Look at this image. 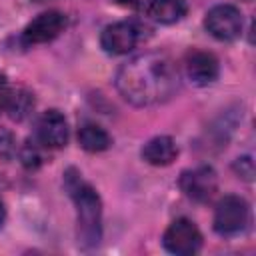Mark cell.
Returning <instances> with one entry per match:
<instances>
[{
    "label": "cell",
    "mask_w": 256,
    "mask_h": 256,
    "mask_svg": "<svg viewBox=\"0 0 256 256\" xmlns=\"http://www.w3.org/2000/svg\"><path fill=\"white\" fill-rule=\"evenodd\" d=\"M4 220H6V208H4V204H2V200H0V226L4 224Z\"/></svg>",
    "instance_id": "d6986e66"
},
{
    "label": "cell",
    "mask_w": 256,
    "mask_h": 256,
    "mask_svg": "<svg viewBox=\"0 0 256 256\" xmlns=\"http://www.w3.org/2000/svg\"><path fill=\"white\" fill-rule=\"evenodd\" d=\"M162 244L170 254L190 256L202 248V234L192 220L178 218L166 228L162 236Z\"/></svg>",
    "instance_id": "277c9868"
},
{
    "label": "cell",
    "mask_w": 256,
    "mask_h": 256,
    "mask_svg": "<svg viewBox=\"0 0 256 256\" xmlns=\"http://www.w3.org/2000/svg\"><path fill=\"white\" fill-rule=\"evenodd\" d=\"M178 186L190 200L208 202L218 190V176L212 166H196L180 174Z\"/></svg>",
    "instance_id": "52a82bcc"
},
{
    "label": "cell",
    "mask_w": 256,
    "mask_h": 256,
    "mask_svg": "<svg viewBox=\"0 0 256 256\" xmlns=\"http://www.w3.org/2000/svg\"><path fill=\"white\" fill-rule=\"evenodd\" d=\"M140 154H142V160L152 166H168L176 160L178 146L170 136H154L142 146Z\"/></svg>",
    "instance_id": "8fae6325"
},
{
    "label": "cell",
    "mask_w": 256,
    "mask_h": 256,
    "mask_svg": "<svg viewBox=\"0 0 256 256\" xmlns=\"http://www.w3.org/2000/svg\"><path fill=\"white\" fill-rule=\"evenodd\" d=\"M250 222V208L248 202L240 196L228 194L222 200H218L214 208V230L220 236H234L242 232Z\"/></svg>",
    "instance_id": "3957f363"
},
{
    "label": "cell",
    "mask_w": 256,
    "mask_h": 256,
    "mask_svg": "<svg viewBox=\"0 0 256 256\" xmlns=\"http://www.w3.org/2000/svg\"><path fill=\"white\" fill-rule=\"evenodd\" d=\"M78 144L86 152H104L112 144V136L98 124H84L78 130Z\"/></svg>",
    "instance_id": "4fadbf2b"
},
{
    "label": "cell",
    "mask_w": 256,
    "mask_h": 256,
    "mask_svg": "<svg viewBox=\"0 0 256 256\" xmlns=\"http://www.w3.org/2000/svg\"><path fill=\"white\" fill-rule=\"evenodd\" d=\"M114 82L126 102L134 106H156L174 96L180 74L168 54L142 52L118 68Z\"/></svg>",
    "instance_id": "6da1fadb"
},
{
    "label": "cell",
    "mask_w": 256,
    "mask_h": 256,
    "mask_svg": "<svg viewBox=\"0 0 256 256\" xmlns=\"http://www.w3.org/2000/svg\"><path fill=\"white\" fill-rule=\"evenodd\" d=\"M204 26L210 32V36H214L220 42H232L242 34V14L236 6L232 4H218L214 8H210L206 12L204 18Z\"/></svg>",
    "instance_id": "5b68a950"
},
{
    "label": "cell",
    "mask_w": 256,
    "mask_h": 256,
    "mask_svg": "<svg viewBox=\"0 0 256 256\" xmlns=\"http://www.w3.org/2000/svg\"><path fill=\"white\" fill-rule=\"evenodd\" d=\"M66 28V16L58 10H48L30 20L22 32L26 44H44L60 36Z\"/></svg>",
    "instance_id": "ba28073f"
},
{
    "label": "cell",
    "mask_w": 256,
    "mask_h": 256,
    "mask_svg": "<svg viewBox=\"0 0 256 256\" xmlns=\"http://www.w3.org/2000/svg\"><path fill=\"white\" fill-rule=\"evenodd\" d=\"M16 152V142H14V136L0 126V156L2 158H12V154Z\"/></svg>",
    "instance_id": "9a60e30c"
},
{
    "label": "cell",
    "mask_w": 256,
    "mask_h": 256,
    "mask_svg": "<svg viewBox=\"0 0 256 256\" xmlns=\"http://www.w3.org/2000/svg\"><path fill=\"white\" fill-rule=\"evenodd\" d=\"M142 40V26L132 20H120L114 24H108L100 34V44L104 52L112 56L128 54L136 44Z\"/></svg>",
    "instance_id": "8992f818"
},
{
    "label": "cell",
    "mask_w": 256,
    "mask_h": 256,
    "mask_svg": "<svg viewBox=\"0 0 256 256\" xmlns=\"http://www.w3.org/2000/svg\"><path fill=\"white\" fill-rule=\"evenodd\" d=\"M32 108H34V96H32V92H28L26 88H12L4 112H8V116L12 120L20 122V120H24L30 114Z\"/></svg>",
    "instance_id": "5bb4252c"
},
{
    "label": "cell",
    "mask_w": 256,
    "mask_h": 256,
    "mask_svg": "<svg viewBox=\"0 0 256 256\" xmlns=\"http://www.w3.org/2000/svg\"><path fill=\"white\" fill-rule=\"evenodd\" d=\"M184 68H186V76L196 86H208L220 74L218 58L212 52L198 50V48H192V50L186 52V56H184Z\"/></svg>",
    "instance_id": "9c48e42d"
},
{
    "label": "cell",
    "mask_w": 256,
    "mask_h": 256,
    "mask_svg": "<svg viewBox=\"0 0 256 256\" xmlns=\"http://www.w3.org/2000/svg\"><path fill=\"white\" fill-rule=\"evenodd\" d=\"M36 136H38V142L46 148H64L70 136L64 114L58 110L44 112L36 124Z\"/></svg>",
    "instance_id": "30bf717a"
},
{
    "label": "cell",
    "mask_w": 256,
    "mask_h": 256,
    "mask_svg": "<svg viewBox=\"0 0 256 256\" xmlns=\"http://www.w3.org/2000/svg\"><path fill=\"white\" fill-rule=\"evenodd\" d=\"M10 92H12V86L8 84L6 76L0 72V112L6 110V104H8V98H10Z\"/></svg>",
    "instance_id": "ac0fdd59"
},
{
    "label": "cell",
    "mask_w": 256,
    "mask_h": 256,
    "mask_svg": "<svg viewBox=\"0 0 256 256\" xmlns=\"http://www.w3.org/2000/svg\"><path fill=\"white\" fill-rule=\"evenodd\" d=\"M20 160L24 162L26 168H36L40 164V154H38V150L32 144H28V146H24L20 150Z\"/></svg>",
    "instance_id": "e0dca14e"
},
{
    "label": "cell",
    "mask_w": 256,
    "mask_h": 256,
    "mask_svg": "<svg viewBox=\"0 0 256 256\" xmlns=\"http://www.w3.org/2000/svg\"><path fill=\"white\" fill-rule=\"evenodd\" d=\"M66 186L68 192L74 198L76 204V238L78 244L84 250L96 248L102 240V202L98 192L82 182L76 176H72V170L66 174Z\"/></svg>",
    "instance_id": "7a4b0ae2"
},
{
    "label": "cell",
    "mask_w": 256,
    "mask_h": 256,
    "mask_svg": "<svg viewBox=\"0 0 256 256\" xmlns=\"http://www.w3.org/2000/svg\"><path fill=\"white\" fill-rule=\"evenodd\" d=\"M234 170H236V174H238L240 178H244L246 182H250L252 176H254V162H252V158H250V156L238 158V160L234 162Z\"/></svg>",
    "instance_id": "2e32d148"
},
{
    "label": "cell",
    "mask_w": 256,
    "mask_h": 256,
    "mask_svg": "<svg viewBox=\"0 0 256 256\" xmlns=\"http://www.w3.org/2000/svg\"><path fill=\"white\" fill-rule=\"evenodd\" d=\"M186 10V0H148L146 4V14L160 24H174L182 20Z\"/></svg>",
    "instance_id": "7c38bea8"
}]
</instances>
